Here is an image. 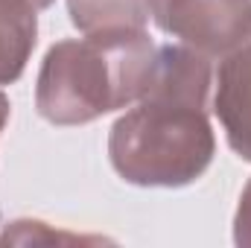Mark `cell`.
<instances>
[{
  "label": "cell",
  "mask_w": 251,
  "mask_h": 248,
  "mask_svg": "<svg viewBox=\"0 0 251 248\" xmlns=\"http://www.w3.org/2000/svg\"><path fill=\"white\" fill-rule=\"evenodd\" d=\"M53 3H56V0H32L35 9H47V6H53Z\"/></svg>",
  "instance_id": "30bf717a"
},
{
  "label": "cell",
  "mask_w": 251,
  "mask_h": 248,
  "mask_svg": "<svg viewBox=\"0 0 251 248\" xmlns=\"http://www.w3.org/2000/svg\"><path fill=\"white\" fill-rule=\"evenodd\" d=\"M67 15L82 35L140 32L152 21L149 0H67Z\"/></svg>",
  "instance_id": "8992f818"
},
{
  "label": "cell",
  "mask_w": 251,
  "mask_h": 248,
  "mask_svg": "<svg viewBox=\"0 0 251 248\" xmlns=\"http://www.w3.org/2000/svg\"><path fill=\"white\" fill-rule=\"evenodd\" d=\"M9 108H12V105H9V97L0 91V131H3V125L9 120Z\"/></svg>",
  "instance_id": "9c48e42d"
},
{
  "label": "cell",
  "mask_w": 251,
  "mask_h": 248,
  "mask_svg": "<svg viewBox=\"0 0 251 248\" xmlns=\"http://www.w3.org/2000/svg\"><path fill=\"white\" fill-rule=\"evenodd\" d=\"M158 44L146 29L82 35L53 44L35 79V108L53 125H85L134 105L152 76Z\"/></svg>",
  "instance_id": "7a4b0ae2"
},
{
  "label": "cell",
  "mask_w": 251,
  "mask_h": 248,
  "mask_svg": "<svg viewBox=\"0 0 251 248\" xmlns=\"http://www.w3.org/2000/svg\"><path fill=\"white\" fill-rule=\"evenodd\" d=\"M161 32L207 59H222L251 35V0H149Z\"/></svg>",
  "instance_id": "3957f363"
},
{
  "label": "cell",
  "mask_w": 251,
  "mask_h": 248,
  "mask_svg": "<svg viewBox=\"0 0 251 248\" xmlns=\"http://www.w3.org/2000/svg\"><path fill=\"white\" fill-rule=\"evenodd\" d=\"M234 243L251 248V181L246 184L243 196H240V204H237V216H234Z\"/></svg>",
  "instance_id": "ba28073f"
},
{
  "label": "cell",
  "mask_w": 251,
  "mask_h": 248,
  "mask_svg": "<svg viewBox=\"0 0 251 248\" xmlns=\"http://www.w3.org/2000/svg\"><path fill=\"white\" fill-rule=\"evenodd\" d=\"M213 59L184 44H158L143 97L117 117L108 134L114 173L134 187H187L216 155L207 117Z\"/></svg>",
  "instance_id": "6da1fadb"
},
{
  "label": "cell",
  "mask_w": 251,
  "mask_h": 248,
  "mask_svg": "<svg viewBox=\"0 0 251 248\" xmlns=\"http://www.w3.org/2000/svg\"><path fill=\"white\" fill-rule=\"evenodd\" d=\"M6 243H105V237H85V234H67V231H53L41 219H15L3 231Z\"/></svg>",
  "instance_id": "52a82bcc"
},
{
  "label": "cell",
  "mask_w": 251,
  "mask_h": 248,
  "mask_svg": "<svg viewBox=\"0 0 251 248\" xmlns=\"http://www.w3.org/2000/svg\"><path fill=\"white\" fill-rule=\"evenodd\" d=\"M38 41L32 0H0V88L21 79Z\"/></svg>",
  "instance_id": "5b68a950"
},
{
  "label": "cell",
  "mask_w": 251,
  "mask_h": 248,
  "mask_svg": "<svg viewBox=\"0 0 251 248\" xmlns=\"http://www.w3.org/2000/svg\"><path fill=\"white\" fill-rule=\"evenodd\" d=\"M213 114L228 146L251 164V35L213 70Z\"/></svg>",
  "instance_id": "277c9868"
}]
</instances>
